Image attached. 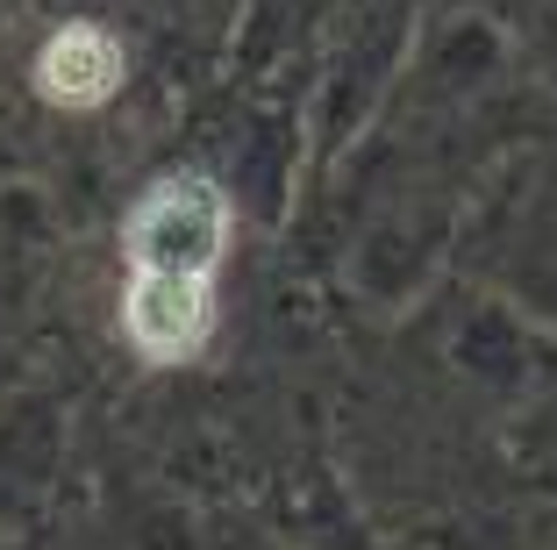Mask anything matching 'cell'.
<instances>
[{"instance_id": "6da1fadb", "label": "cell", "mask_w": 557, "mask_h": 550, "mask_svg": "<svg viewBox=\"0 0 557 550\" xmlns=\"http://www.w3.org/2000/svg\"><path fill=\"white\" fill-rule=\"evenodd\" d=\"M230 243V200L214 179H164L129 215V265L136 272H214Z\"/></svg>"}, {"instance_id": "7a4b0ae2", "label": "cell", "mask_w": 557, "mask_h": 550, "mask_svg": "<svg viewBox=\"0 0 557 550\" xmlns=\"http://www.w3.org/2000/svg\"><path fill=\"white\" fill-rule=\"evenodd\" d=\"M122 322H129V343L150 365L194 357L208 343V322H214L208 272H136L129 301H122Z\"/></svg>"}, {"instance_id": "3957f363", "label": "cell", "mask_w": 557, "mask_h": 550, "mask_svg": "<svg viewBox=\"0 0 557 550\" xmlns=\"http://www.w3.org/2000/svg\"><path fill=\"white\" fill-rule=\"evenodd\" d=\"M122 72H129V58H122V44L100 29V22L50 29L44 58H36V86H44V100H58V108H100V100L122 86Z\"/></svg>"}]
</instances>
